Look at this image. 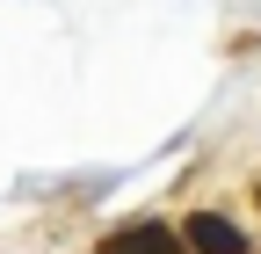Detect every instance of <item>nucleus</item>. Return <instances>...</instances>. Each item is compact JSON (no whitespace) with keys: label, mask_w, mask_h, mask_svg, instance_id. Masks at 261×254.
I'll use <instances>...</instances> for the list:
<instances>
[{"label":"nucleus","mask_w":261,"mask_h":254,"mask_svg":"<svg viewBox=\"0 0 261 254\" xmlns=\"http://www.w3.org/2000/svg\"><path fill=\"white\" fill-rule=\"evenodd\" d=\"M189 247L196 254H247V233L232 225V218H218V211H196L189 218Z\"/></svg>","instance_id":"nucleus-1"},{"label":"nucleus","mask_w":261,"mask_h":254,"mask_svg":"<svg viewBox=\"0 0 261 254\" xmlns=\"http://www.w3.org/2000/svg\"><path fill=\"white\" fill-rule=\"evenodd\" d=\"M102 254H181V240H174L167 225H130V233H116Z\"/></svg>","instance_id":"nucleus-2"}]
</instances>
